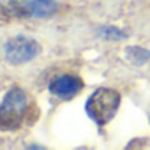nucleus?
<instances>
[{"instance_id": "obj_1", "label": "nucleus", "mask_w": 150, "mask_h": 150, "mask_svg": "<svg viewBox=\"0 0 150 150\" xmlns=\"http://www.w3.org/2000/svg\"><path fill=\"white\" fill-rule=\"evenodd\" d=\"M120 106V94L113 88H97L87 101V113L97 125H106Z\"/></svg>"}, {"instance_id": "obj_2", "label": "nucleus", "mask_w": 150, "mask_h": 150, "mask_svg": "<svg viewBox=\"0 0 150 150\" xmlns=\"http://www.w3.org/2000/svg\"><path fill=\"white\" fill-rule=\"evenodd\" d=\"M27 94L21 88H11L0 104V129L13 131L18 129L27 113Z\"/></svg>"}, {"instance_id": "obj_3", "label": "nucleus", "mask_w": 150, "mask_h": 150, "mask_svg": "<svg viewBox=\"0 0 150 150\" xmlns=\"http://www.w3.org/2000/svg\"><path fill=\"white\" fill-rule=\"evenodd\" d=\"M4 13L16 18H46L57 11L55 0H0Z\"/></svg>"}, {"instance_id": "obj_4", "label": "nucleus", "mask_w": 150, "mask_h": 150, "mask_svg": "<svg viewBox=\"0 0 150 150\" xmlns=\"http://www.w3.org/2000/svg\"><path fill=\"white\" fill-rule=\"evenodd\" d=\"M41 51L39 44L25 35H16L13 39L7 41L6 44V58L11 64H25L30 62L34 57H37V53Z\"/></svg>"}, {"instance_id": "obj_5", "label": "nucleus", "mask_w": 150, "mask_h": 150, "mask_svg": "<svg viewBox=\"0 0 150 150\" xmlns=\"http://www.w3.org/2000/svg\"><path fill=\"white\" fill-rule=\"evenodd\" d=\"M81 88H83V81L80 78H76V76H69V74L58 76L50 85V92L53 96H58V97H64V99L76 96Z\"/></svg>"}, {"instance_id": "obj_6", "label": "nucleus", "mask_w": 150, "mask_h": 150, "mask_svg": "<svg viewBox=\"0 0 150 150\" xmlns=\"http://www.w3.org/2000/svg\"><path fill=\"white\" fill-rule=\"evenodd\" d=\"M125 55H127V58H129L131 62H134L136 65H141V64L148 62V58H150V51H146V50H143V48H136V46L127 48V50H125Z\"/></svg>"}, {"instance_id": "obj_7", "label": "nucleus", "mask_w": 150, "mask_h": 150, "mask_svg": "<svg viewBox=\"0 0 150 150\" xmlns=\"http://www.w3.org/2000/svg\"><path fill=\"white\" fill-rule=\"evenodd\" d=\"M103 35L110 37V39H124V37H125L124 32H120L118 28H113V27H106V28H103Z\"/></svg>"}]
</instances>
